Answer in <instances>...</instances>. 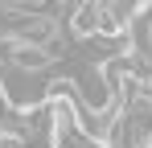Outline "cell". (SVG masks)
<instances>
[{"instance_id": "1", "label": "cell", "mask_w": 152, "mask_h": 148, "mask_svg": "<svg viewBox=\"0 0 152 148\" xmlns=\"http://www.w3.org/2000/svg\"><path fill=\"white\" fill-rule=\"evenodd\" d=\"M95 25H99V4H74L70 8V29H74L78 37H95Z\"/></svg>"}, {"instance_id": "2", "label": "cell", "mask_w": 152, "mask_h": 148, "mask_svg": "<svg viewBox=\"0 0 152 148\" xmlns=\"http://www.w3.org/2000/svg\"><path fill=\"white\" fill-rule=\"evenodd\" d=\"M148 148H152V132H148Z\"/></svg>"}]
</instances>
